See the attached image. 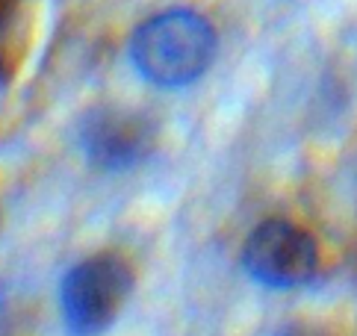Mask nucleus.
<instances>
[{"instance_id":"f257e3e1","label":"nucleus","mask_w":357,"mask_h":336,"mask_svg":"<svg viewBox=\"0 0 357 336\" xmlns=\"http://www.w3.org/2000/svg\"><path fill=\"white\" fill-rule=\"evenodd\" d=\"M130 62L148 83L183 89L210 68L215 56V27L195 9H165L142 21L130 36Z\"/></svg>"},{"instance_id":"f03ea898","label":"nucleus","mask_w":357,"mask_h":336,"mask_svg":"<svg viewBox=\"0 0 357 336\" xmlns=\"http://www.w3.org/2000/svg\"><path fill=\"white\" fill-rule=\"evenodd\" d=\"M133 292V268L116 251H100L68 268L59 283V310L71 336H100L116 325Z\"/></svg>"},{"instance_id":"7ed1b4c3","label":"nucleus","mask_w":357,"mask_h":336,"mask_svg":"<svg viewBox=\"0 0 357 336\" xmlns=\"http://www.w3.org/2000/svg\"><path fill=\"white\" fill-rule=\"evenodd\" d=\"M80 151L100 171H130L145 162L157 145V127L139 109L100 103L80 119Z\"/></svg>"},{"instance_id":"20e7f679","label":"nucleus","mask_w":357,"mask_h":336,"mask_svg":"<svg viewBox=\"0 0 357 336\" xmlns=\"http://www.w3.org/2000/svg\"><path fill=\"white\" fill-rule=\"evenodd\" d=\"M242 266L263 287L292 289L313 280L319 268V248L301 224L269 218L260 227H254L245 239Z\"/></svg>"},{"instance_id":"39448f33","label":"nucleus","mask_w":357,"mask_h":336,"mask_svg":"<svg viewBox=\"0 0 357 336\" xmlns=\"http://www.w3.org/2000/svg\"><path fill=\"white\" fill-rule=\"evenodd\" d=\"M9 30H0V86H6L18 68V47L9 38Z\"/></svg>"},{"instance_id":"423d86ee","label":"nucleus","mask_w":357,"mask_h":336,"mask_svg":"<svg viewBox=\"0 0 357 336\" xmlns=\"http://www.w3.org/2000/svg\"><path fill=\"white\" fill-rule=\"evenodd\" d=\"M18 6H21V0H0V30H9L15 24Z\"/></svg>"},{"instance_id":"0eeeda50","label":"nucleus","mask_w":357,"mask_h":336,"mask_svg":"<svg viewBox=\"0 0 357 336\" xmlns=\"http://www.w3.org/2000/svg\"><path fill=\"white\" fill-rule=\"evenodd\" d=\"M275 336H319V333L310 330V328H304V325H289V328H284V330H278Z\"/></svg>"},{"instance_id":"6e6552de","label":"nucleus","mask_w":357,"mask_h":336,"mask_svg":"<svg viewBox=\"0 0 357 336\" xmlns=\"http://www.w3.org/2000/svg\"><path fill=\"white\" fill-rule=\"evenodd\" d=\"M3 319H6V298H3V289H0V328H3Z\"/></svg>"}]
</instances>
